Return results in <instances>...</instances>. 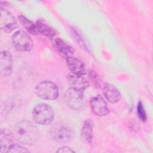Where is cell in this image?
<instances>
[{
	"mask_svg": "<svg viewBox=\"0 0 153 153\" xmlns=\"http://www.w3.org/2000/svg\"><path fill=\"white\" fill-rule=\"evenodd\" d=\"M14 139L20 143L30 146L38 139L39 131L36 126L27 120H22L15 125L13 128Z\"/></svg>",
	"mask_w": 153,
	"mask_h": 153,
	"instance_id": "1",
	"label": "cell"
},
{
	"mask_svg": "<svg viewBox=\"0 0 153 153\" xmlns=\"http://www.w3.org/2000/svg\"><path fill=\"white\" fill-rule=\"evenodd\" d=\"M32 116L33 121L40 125L47 126L50 124L54 120L53 109L48 105L39 103L32 110Z\"/></svg>",
	"mask_w": 153,
	"mask_h": 153,
	"instance_id": "2",
	"label": "cell"
},
{
	"mask_svg": "<svg viewBox=\"0 0 153 153\" xmlns=\"http://www.w3.org/2000/svg\"><path fill=\"white\" fill-rule=\"evenodd\" d=\"M36 96L44 100H54L59 96V90L56 85L50 81H44L38 83L35 88Z\"/></svg>",
	"mask_w": 153,
	"mask_h": 153,
	"instance_id": "3",
	"label": "cell"
},
{
	"mask_svg": "<svg viewBox=\"0 0 153 153\" xmlns=\"http://www.w3.org/2000/svg\"><path fill=\"white\" fill-rule=\"evenodd\" d=\"M53 139L59 143H64L70 141L74 136L72 128L66 124L57 123L54 125L50 131Z\"/></svg>",
	"mask_w": 153,
	"mask_h": 153,
	"instance_id": "4",
	"label": "cell"
},
{
	"mask_svg": "<svg viewBox=\"0 0 153 153\" xmlns=\"http://www.w3.org/2000/svg\"><path fill=\"white\" fill-rule=\"evenodd\" d=\"M14 48L19 51H30L33 47V41L30 36L23 30H17L11 36Z\"/></svg>",
	"mask_w": 153,
	"mask_h": 153,
	"instance_id": "5",
	"label": "cell"
},
{
	"mask_svg": "<svg viewBox=\"0 0 153 153\" xmlns=\"http://www.w3.org/2000/svg\"><path fill=\"white\" fill-rule=\"evenodd\" d=\"M64 100L66 105L71 109H79L84 105L83 93L69 88L65 93Z\"/></svg>",
	"mask_w": 153,
	"mask_h": 153,
	"instance_id": "6",
	"label": "cell"
},
{
	"mask_svg": "<svg viewBox=\"0 0 153 153\" xmlns=\"http://www.w3.org/2000/svg\"><path fill=\"white\" fill-rule=\"evenodd\" d=\"M0 9V29L4 32L10 33L17 28V20L5 8Z\"/></svg>",
	"mask_w": 153,
	"mask_h": 153,
	"instance_id": "7",
	"label": "cell"
},
{
	"mask_svg": "<svg viewBox=\"0 0 153 153\" xmlns=\"http://www.w3.org/2000/svg\"><path fill=\"white\" fill-rule=\"evenodd\" d=\"M90 103L91 111L96 115L102 117L106 115L109 112L106 102L100 95L92 97L90 99Z\"/></svg>",
	"mask_w": 153,
	"mask_h": 153,
	"instance_id": "8",
	"label": "cell"
},
{
	"mask_svg": "<svg viewBox=\"0 0 153 153\" xmlns=\"http://www.w3.org/2000/svg\"><path fill=\"white\" fill-rule=\"evenodd\" d=\"M13 60L11 53L4 50L1 53L0 59V75L2 77L9 76L13 71Z\"/></svg>",
	"mask_w": 153,
	"mask_h": 153,
	"instance_id": "9",
	"label": "cell"
},
{
	"mask_svg": "<svg viewBox=\"0 0 153 153\" xmlns=\"http://www.w3.org/2000/svg\"><path fill=\"white\" fill-rule=\"evenodd\" d=\"M66 78L68 84L70 85V88L81 92L83 93L84 91L89 86L88 82L82 75L71 72L68 74Z\"/></svg>",
	"mask_w": 153,
	"mask_h": 153,
	"instance_id": "10",
	"label": "cell"
},
{
	"mask_svg": "<svg viewBox=\"0 0 153 153\" xmlns=\"http://www.w3.org/2000/svg\"><path fill=\"white\" fill-rule=\"evenodd\" d=\"M13 133L7 128H1L0 131V153L7 152L8 148L13 143Z\"/></svg>",
	"mask_w": 153,
	"mask_h": 153,
	"instance_id": "11",
	"label": "cell"
},
{
	"mask_svg": "<svg viewBox=\"0 0 153 153\" xmlns=\"http://www.w3.org/2000/svg\"><path fill=\"white\" fill-rule=\"evenodd\" d=\"M103 93L105 99L112 103L118 102L121 99V93L116 87L109 83H105Z\"/></svg>",
	"mask_w": 153,
	"mask_h": 153,
	"instance_id": "12",
	"label": "cell"
},
{
	"mask_svg": "<svg viewBox=\"0 0 153 153\" xmlns=\"http://www.w3.org/2000/svg\"><path fill=\"white\" fill-rule=\"evenodd\" d=\"M66 63L71 72L75 74L84 75L86 73L84 64L78 59L71 56L66 59Z\"/></svg>",
	"mask_w": 153,
	"mask_h": 153,
	"instance_id": "13",
	"label": "cell"
},
{
	"mask_svg": "<svg viewBox=\"0 0 153 153\" xmlns=\"http://www.w3.org/2000/svg\"><path fill=\"white\" fill-rule=\"evenodd\" d=\"M93 127L94 123L91 119L85 120L82 127L81 137L82 140L87 144H90L92 142L93 138Z\"/></svg>",
	"mask_w": 153,
	"mask_h": 153,
	"instance_id": "14",
	"label": "cell"
},
{
	"mask_svg": "<svg viewBox=\"0 0 153 153\" xmlns=\"http://www.w3.org/2000/svg\"><path fill=\"white\" fill-rule=\"evenodd\" d=\"M54 45L57 51L63 56L66 59L72 56L74 53V48L69 44L66 43L60 38H57L54 41Z\"/></svg>",
	"mask_w": 153,
	"mask_h": 153,
	"instance_id": "15",
	"label": "cell"
},
{
	"mask_svg": "<svg viewBox=\"0 0 153 153\" xmlns=\"http://www.w3.org/2000/svg\"><path fill=\"white\" fill-rule=\"evenodd\" d=\"M35 24L38 34H42L50 38H53L56 35V31L47 24L41 21H37Z\"/></svg>",
	"mask_w": 153,
	"mask_h": 153,
	"instance_id": "16",
	"label": "cell"
},
{
	"mask_svg": "<svg viewBox=\"0 0 153 153\" xmlns=\"http://www.w3.org/2000/svg\"><path fill=\"white\" fill-rule=\"evenodd\" d=\"M20 23L25 27V29L28 31L29 33L32 35L38 34L36 29L35 27V24L30 21L25 16L23 15H20L18 17Z\"/></svg>",
	"mask_w": 153,
	"mask_h": 153,
	"instance_id": "17",
	"label": "cell"
},
{
	"mask_svg": "<svg viewBox=\"0 0 153 153\" xmlns=\"http://www.w3.org/2000/svg\"><path fill=\"white\" fill-rule=\"evenodd\" d=\"M71 34L72 35V36L74 37V39L75 40L76 42H78V44L85 50L86 51H88V47L86 44V43L85 42V41L84 40V39L82 38V36L78 32V31L73 27L71 28Z\"/></svg>",
	"mask_w": 153,
	"mask_h": 153,
	"instance_id": "18",
	"label": "cell"
},
{
	"mask_svg": "<svg viewBox=\"0 0 153 153\" xmlns=\"http://www.w3.org/2000/svg\"><path fill=\"white\" fill-rule=\"evenodd\" d=\"M29 150L27 149L23 146L18 143H13L8 149L7 152L10 153H19V152H29Z\"/></svg>",
	"mask_w": 153,
	"mask_h": 153,
	"instance_id": "19",
	"label": "cell"
},
{
	"mask_svg": "<svg viewBox=\"0 0 153 153\" xmlns=\"http://www.w3.org/2000/svg\"><path fill=\"white\" fill-rule=\"evenodd\" d=\"M137 113L139 118L142 122H146L147 120V115L143 105L141 101H140L137 106Z\"/></svg>",
	"mask_w": 153,
	"mask_h": 153,
	"instance_id": "20",
	"label": "cell"
},
{
	"mask_svg": "<svg viewBox=\"0 0 153 153\" xmlns=\"http://www.w3.org/2000/svg\"><path fill=\"white\" fill-rule=\"evenodd\" d=\"M88 74L95 87L96 88H100L101 86V82L97 74L94 71H90L88 72Z\"/></svg>",
	"mask_w": 153,
	"mask_h": 153,
	"instance_id": "21",
	"label": "cell"
},
{
	"mask_svg": "<svg viewBox=\"0 0 153 153\" xmlns=\"http://www.w3.org/2000/svg\"><path fill=\"white\" fill-rule=\"evenodd\" d=\"M56 152L59 153H71V152H75V151L71 149L70 147L67 146H63L60 148H59L57 151Z\"/></svg>",
	"mask_w": 153,
	"mask_h": 153,
	"instance_id": "22",
	"label": "cell"
}]
</instances>
